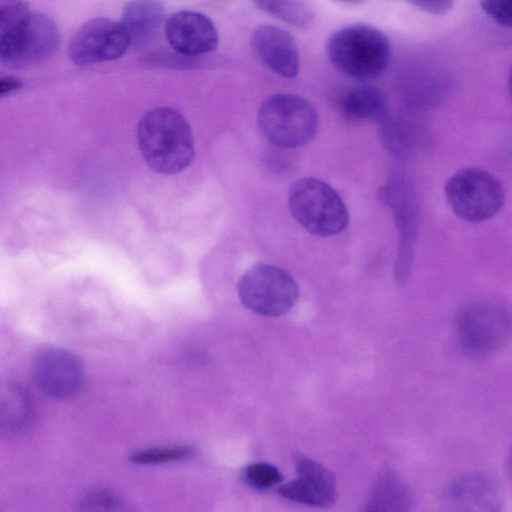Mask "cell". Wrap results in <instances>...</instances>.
Here are the masks:
<instances>
[{"label":"cell","mask_w":512,"mask_h":512,"mask_svg":"<svg viewBox=\"0 0 512 512\" xmlns=\"http://www.w3.org/2000/svg\"><path fill=\"white\" fill-rule=\"evenodd\" d=\"M138 145L147 164L163 174L179 173L194 158V140L184 116L170 107L146 112L139 121Z\"/></svg>","instance_id":"cell-1"},{"label":"cell","mask_w":512,"mask_h":512,"mask_svg":"<svg viewBox=\"0 0 512 512\" xmlns=\"http://www.w3.org/2000/svg\"><path fill=\"white\" fill-rule=\"evenodd\" d=\"M30 420V403L17 385H2L0 395V430L12 436L22 432Z\"/></svg>","instance_id":"cell-16"},{"label":"cell","mask_w":512,"mask_h":512,"mask_svg":"<svg viewBox=\"0 0 512 512\" xmlns=\"http://www.w3.org/2000/svg\"><path fill=\"white\" fill-rule=\"evenodd\" d=\"M120 504V500L113 494L104 491L96 492L84 499L83 505L92 510H114Z\"/></svg>","instance_id":"cell-24"},{"label":"cell","mask_w":512,"mask_h":512,"mask_svg":"<svg viewBox=\"0 0 512 512\" xmlns=\"http://www.w3.org/2000/svg\"><path fill=\"white\" fill-rule=\"evenodd\" d=\"M341 2H344V3H357V2H360L362 0H339Z\"/></svg>","instance_id":"cell-29"},{"label":"cell","mask_w":512,"mask_h":512,"mask_svg":"<svg viewBox=\"0 0 512 512\" xmlns=\"http://www.w3.org/2000/svg\"><path fill=\"white\" fill-rule=\"evenodd\" d=\"M449 500L464 510H495L499 502L495 487L481 476H468L450 489Z\"/></svg>","instance_id":"cell-15"},{"label":"cell","mask_w":512,"mask_h":512,"mask_svg":"<svg viewBox=\"0 0 512 512\" xmlns=\"http://www.w3.org/2000/svg\"><path fill=\"white\" fill-rule=\"evenodd\" d=\"M264 13L295 27H306L314 18V10L306 0H252Z\"/></svg>","instance_id":"cell-19"},{"label":"cell","mask_w":512,"mask_h":512,"mask_svg":"<svg viewBox=\"0 0 512 512\" xmlns=\"http://www.w3.org/2000/svg\"><path fill=\"white\" fill-rule=\"evenodd\" d=\"M22 86V81L14 76H2L0 78V95L4 96L15 90H18Z\"/></svg>","instance_id":"cell-26"},{"label":"cell","mask_w":512,"mask_h":512,"mask_svg":"<svg viewBox=\"0 0 512 512\" xmlns=\"http://www.w3.org/2000/svg\"><path fill=\"white\" fill-rule=\"evenodd\" d=\"M297 478L278 487L284 498L312 506H328L334 503L336 480L321 464L298 454L295 457Z\"/></svg>","instance_id":"cell-11"},{"label":"cell","mask_w":512,"mask_h":512,"mask_svg":"<svg viewBox=\"0 0 512 512\" xmlns=\"http://www.w3.org/2000/svg\"><path fill=\"white\" fill-rule=\"evenodd\" d=\"M251 45L259 59L275 74L289 79L298 75V47L285 30L272 25H261L254 30Z\"/></svg>","instance_id":"cell-13"},{"label":"cell","mask_w":512,"mask_h":512,"mask_svg":"<svg viewBox=\"0 0 512 512\" xmlns=\"http://www.w3.org/2000/svg\"><path fill=\"white\" fill-rule=\"evenodd\" d=\"M481 6L495 22L512 27V0H481Z\"/></svg>","instance_id":"cell-23"},{"label":"cell","mask_w":512,"mask_h":512,"mask_svg":"<svg viewBox=\"0 0 512 512\" xmlns=\"http://www.w3.org/2000/svg\"><path fill=\"white\" fill-rule=\"evenodd\" d=\"M416 8L434 15H441L451 9L454 0H408Z\"/></svg>","instance_id":"cell-25"},{"label":"cell","mask_w":512,"mask_h":512,"mask_svg":"<svg viewBox=\"0 0 512 512\" xmlns=\"http://www.w3.org/2000/svg\"><path fill=\"white\" fill-rule=\"evenodd\" d=\"M288 205L293 218L314 235H336L349 224V213L340 195L317 178L296 181L290 187Z\"/></svg>","instance_id":"cell-4"},{"label":"cell","mask_w":512,"mask_h":512,"mask_svg":"<svg viewBox=\"0 0 512 512\" xmlns=\"http://www.w3.org/2000/svg\"><path fill=\"white\" fill-rule=\"evenodd\" d=\"M447 202L453 212L468 222H483L502 208L505 192L500 181L480 168H463L445 186Z\"/></svg>","instance_id":"cell-6"},{"label":"cell","mask_w":512,"mask_h":512,"mask_svg":"<svg viewBox=\"0 0 512 512\" xmlns=\"http://www.w3.org/2000/svg\"><path fill=\"white\" fill-rule=\"evenodd\" d=\"M507 468H508V471H509L510 475L512 476V447H511L510 452L508 454Z\"/></svg>","instance_id":"cell-27"},{"label":"cell","mask_w":512,"mask_h":512,"mask_svg":"<svg viewBox=\"0 0 512 512\" xmlns=\"http://www.w3.org/2000/svg\"><path fill=\"white\" fill-rule=\"evenodd\" d=\"M238 296L250 311L267 317L287 313L297 302L299 287L285 270L270 264L248 269L238 282Z\"/></svg>","instance_id":"cell-7"},{"label":"cell","mask_w":512,"mask_h":512,"mask_svg":"<svg viewBox=\"0 0 512 512\" xmlns=\"http://www.w3.org/2000/svg\"><path fill=\"white\" fill-rule=\"evenodd\" d=\"M257 122L259 130L271 144L297 148L315 136L319 118L307 99L295 94L277 93L262 103Z\"/></svg>","instance_id":"cell-3"},{"label":"cell","mask_w":512,"mask_h":512,"mask_svg":"<svg viewBox=\"0 0 512 512\" xmlns=\"http://www.w3.org/2000/svg\"><path fill=\"white\" fill-rule=\"evenodd\" d=\"M31 15L24 0H0V59L17 44Z\"/></svg>","instance_id":"cell-17"},{"label":"cell","mask_w":512,"mask_h":512,"mask_svg":"<svg viewBox=\"0 0 512 512\" xmlns=\"http://www.w3.org/2000/svg\"><path fill=\"white\" fill-rule=\"evenodd\" d=\"M38 388L47 397L66 400L77 395L84 382V368L74 354L60 348L42 351L34 363Z\"/></svg>","instance_id":"cell-9"},{"label":"cell","mask_w":512,"mask_h":512,"mask_svg":"<svg viewBox=\"0 0 512 512\" xmlns=\"http://www.w3.org/2000/svg\"><path fill=\"white\" fill-rule=\"evenodd\" d=\"M59 44L60 33L56 23L45 14L35 13L17 44L1 62L9 68H27L47 60Z\"/></svg>","instance_id":"cell-12"},{"label":"cell","mask_w":512,"mask_h":512,"mask_svg":"<svg viewBox=\"0 0 512 512\" xmlns=\"http://www.w3.org/2000/svg\"><path fill=\"white\" fill-rule=\"evenodd\" d=\"M165 35L169 45L186 57L212 52L219 41L212 20L205 14L191 10L170 15L165 23Z\"/></svg>","instance_id":"cell-10"},{"label":"cell","mask_w":512,"mask_h":512,"mask_svg":"<svg viewBox=\"0 0 512 512\" xmlns=\"http://www.w3.org/2000/svg\"><path fill=\"white\" fill-rule=\"evenodd\" d=\"M407 492L404 486L394 477H387L377 488L372 504L393 505L394 509H402L407 504Z\"/></svg>","instance_id":"cell-21"},{"label":"cell","mask_w":512,"mask_h":512,"mask_svg":"<svg viewBox=\"0 0 512 512\" xmlns=\"http://www.w3.org/2000/svg\"><path fill=\"white\" fill-rule=\"evenodd\" d=\"M244 481L255 489H268L282 482L281 472L269 463H252L243 470Z\"/></svg>","instance_id":"cell-20"},{"label":"cell","mask_w":512,"mask_h":512,"mask_svg":"<svg viewBox=\"0 0 512 512\" xmlns=\"http://www.w3.org/2000/svg\"><path fill=\"white\" fill-rule=\"evenodd\" d=\"M456 333L464 351L476 356L487 355L509 340L512 317L507 308L495 300H475L458 313Z\"/></svg>","instance_id":"cell-5"},{"label":"cell","mask_w":512,"mask_h":512,"mask_svg":"<svg viewBox=\"0 0 512 512\" xmlns=\"http://www.w3.org/2000/svg\"><path fill=\"white\" fill-rule=\"evenodd\" d=\"M508 89H509V93L512 98V68L510 70L509 77H508Z\"/></svg>","instance_id":"cell-28"},{"label":"cell","mask_w":512,"mask_h":512,"mask_svg":"<svg viewBox=\"0 0 512 512\" xmlns=\"http://www.w3.org/2000/svg\"><path fill=\"white\" fill-rule=\"evenodd\" d=\"M191 454L192 450L188 447H172L137 452L131 455L130 460L138 464H155L184 459Z\"/></svg>","instance_id":"cell-22"},{"label":"cell","mask_w":512,"mask_h":512,"mask_svg":"<svg viewBox=\"0 0 512 512\" xmlns=\"http://www.w3.org/2000/svg\"><path fill=\"white\" fill-rule=\"evenodd\" d=\"M326 50L330 62L341 74L358 81L381 76L391 55L388 38L377 28L365 24L335 31Z\"/></svg>","instance_id":"cell-2"},{"label":"cell","mask_w":512,"mask_h":512,"mask_svg":"<svg viewBox=\"0 0 512 512\" xmlns=\"http://www.w3.org/2000/svg\"><path fill=\"white\" fill-rule=\"evenodd\" d=\"M165 17L160 0H130L123 8L121 23L126 29L131 46L142 48L157 35Z\"/></svg>","instance_id":"cell-14"},{"label":"cell","mask_w":512,"mask_h":512,"mask_svg":"<svg viewBox=\"0 0 512 512\" xmlns=\"http://www.w3.org/2000/svg\"><path fill=\"white\" fill-rule=\"evenodd\" d=\"M130 46V37L121 22L99 17L86 22L75 33L68 55L74 64L88 66L116 60Z\"/></svg>","instance_id":"cell-8"},{"label":"cell","mask_w":512,"mask_h":512,"mask_svg":"<svg viewBox=\"0 0 512 512\" xmlns=\"http://www.w3.org/2000/svg\"><path fill=\"white\" fill-rule=\"evenodd\" d=\"M341 106L347 116L357 120L379 119L386 108L381 91L369 85L348 90L342 98Z\"/></svg>","instance_id":"cell-18"}]
</instances>
